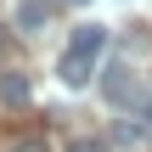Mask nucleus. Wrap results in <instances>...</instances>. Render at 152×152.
<instances>
[{
    "instance_id": "f257e3e1",
    "label": "nucleus",
    "mask_w": 152,
    "mask_h": 152,
    "mask_svg": "<svg viewBox=\"0 0 152 152\" xmlns=\"http://www.w3.org/2000/svg\"><path fill=\"white\" fill-rule=\"evenodd\" d=\"M102 96H107V107H147V96H141V73L130 68V62H113V68H102Z\"/></svg>"
},
{
    "instance_id": "f03ea898",
    "label": "nucleus",
    "mask_w": 152,
    "mask_h": 152,
    "mask_svg": "<svg viewBox=\"0 0 152 152\" xmlns=\"http://www.w3.org/2000/svg\"><path fill=\"white\" fill-rule=\"evenodd\" d=\"M96 62H102V56H79V51H62V62H56V79H62L68 90H85V85H90V73H96Z\"/></svg>"
},
{
    "instance_id": "7ed1b4c3",
    "label": "nucleus",
    "mask_w": 152,
    "mask_h": 152,
    "mask_svg": "<svg viewBox=\"0 0 152 152\" xmlns=\"http://www.w3.org/2000/svg\"><path fill=\"white\" fill-rule=\"evenodd\" d=\"M68 51H79V56H102V51H107V28H102V23H79L73 39H68Z\"/></svg>"
},
{
    "instance_id": "20e7f679",
    "label": "nucleus",
    "mask_w": 152,
    "mask_h": 152,
    "mask_svg": "<svg viewBox=\"0 0 152 152\" xmlns=\"http://www.w3.org/2000/svg\"><path fill=\"white\" fill-rule=\"evenodd\" d=\"M45 17H51V0H17V28H45Z\"/></svg>"
},
{
    "instance_id": "39448f33",
    "label": "nucleus",
    "mask_w": 152,
    "mask_h": 152,
    "mask_svg": "<svg viewBox=\"0 0 152 152\" xmlns=\"http://www.w3.org/2000/svg\"><path fill=\"white\" fill-rule=\"evenodd\" d=\"M0 102L23 107V102H28V79H23V73H0Z\"/></svg>"
},
{
    "instance_id": "423d86ee",
    "label": "nucleus",
    "mask_w": 152,
    "mask_h": 152,
    "mask_svg": "<svg viewBox=\"0 0 152 152\" xmlns=\"http://www.w3.org/2000/svg\"><path fill=\"white\" fill-rule=\"evenodd\" d=\"M68 152H107V141H96V135H85V141H68Z\"/></svg>"
},
{
    "instance_id": "0eeeda50",
    "label": "nucleus",
    "mask_w": 152,
    "mask_h": 152,
    "mask_svg": "<svg viewBox=\"0 0 152 152\" xmlns=\"http://www.w3.org/2000/svg\"><path fill=\"white\" fill-rule=\"evenodd\" d=\"M11 152H51V147H45L39 135H28V141H17V147H11Z\"/></svg>"
},
{
    "instance_id": "6e6552de",
    "label": "nucleus",
    "mask_w": 152,
    "mask_h": 152,
    "mask_svg": "<svg viewBox=\"0 0 152 152\" xmlns=\"http://www.w3.org/2000/svg\"><path fill=\"white\" fill-rule=\"evenodd\" d=\"M6 56H11V34L0 28V62H6Z\"/></svg>"
},
{
    "instance_id": "1a4fd4ad",
    "label": "nucleus",
    "mask_w": 152,
    "mask_h": 152,
    "mask_svg": "<svg viewBox=\"0 0 152 152\" xmlns=\"http://www.w3.org/2000/svg\"><path fill=\"white\" fill-rule=\"evenodd\" d=\"M73 6H90V0H73Z\"/></svg>"
}]
</instances>
